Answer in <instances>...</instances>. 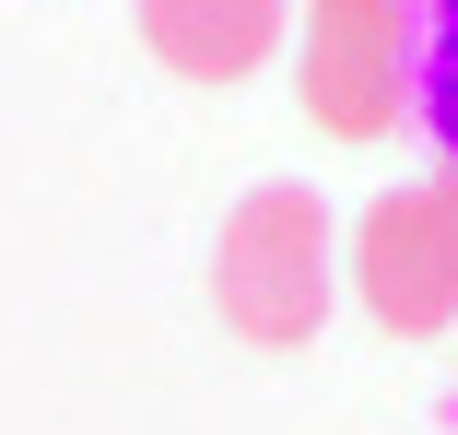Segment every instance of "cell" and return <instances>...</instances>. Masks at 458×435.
Masks as SVG:
<instances>
[{
  "instance_id": "cell-4",
  "label": "cell",
  "mask_w": 458,
  "mask_h": 435,
  "mask_svg": "<svg viewBox=\"0 0 458 435\" xmlns=\"http://www.w3.org/2000/svg\"><path fill=\"white\" fill-rule=\"evenodd\" d=\"M294 0H141V47L189 82H247L270 47H283Z\"/></svg>"
},
{
  "instance_id": "cell-5",
  "label": "cell",
  "mask_w": 458,
  "mask_h": 435,
  "mask_svg": "<svg viewBox=\"0 0 458 435\" xmlns=\"http://www.w3.org/2000/svg\"><path fill=\"white\" fill-rule=\"evenodd\" d=\"M435 36H458V0H435Z\"/></svg>"
},
{
  "instance_id": "cell-2",
  "label": "cell",
  "mask_w": 458,
  "mask_h": 435,
  "mask_svg": "<svg viewBox=\"0 0 458 435\" xmlns=\"http://www.w3.org/2000/svg\"><path fill=\"white\" fill-rule=\"evenodd\" d=\"M423 47H435V0H306L294 95L329 141H388L411 118Z\"/></svg>"
},
{
  "instance_id": "cell-1",
  "label": "cell",
  "mask_w": 458,
  "mask_h": 435,
  "mask_svg": "<svg viewBox=\"0 0 458 435\" xmlns=\"http://www.w3.org/2000/svg\"><path fill=\"white\" fill-rule=\"evenodd\" d=\"M341 294V247H329V200L294 189V177H270L224 212L212 235V318L235 341H259V354H294V341H318Z\"/></svg>"
},
{
  "instance_id": "cell-3",
  "label": "cell",
  "mask_w": 458,
  "mask_h": 435,
  "mask_svg": "<svg viewBox=\"0 0 458 435\" xmlns=\"http://www.w3.org/2000/svg\"><path fill=\"white\" fill-rule=\"evenodd\" d=\"M341 271H352L364 318L400 329V341L458 329V177H411V189H388V200H364Z\"/></svg>"
}]
</instances>
